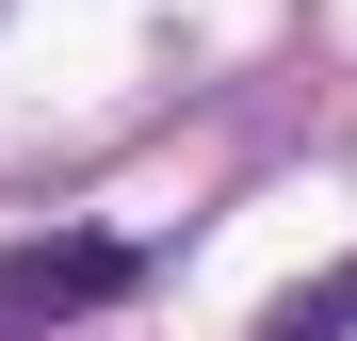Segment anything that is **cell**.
I'll return each mask as SVG.
<instances>
[{"mask_svg":"<svg viewBox=\"0 0 357 341\" xmlns=\"http://www.w3.org/2000/svg\"><path fill=\"white\" fill-rule=\"evenodd\" d=\"M146 276V244L130 227H33V244H0V341H33V325H82V309H114Z\"/></svg>","mask_w":357,"mask_h":341,"instance_id":"6da1fadb","label":"cell"},{"mask_svg":"<svg viewBox=\"0 0 357 341\" xmlns=\"http://www.w3.org/2000/svg\"><path fill=\"white\" fill-rule=\"evenodd\" d=\"M341 325H357V260H341V276H309V293H276V325H260V341H341Z\"/></svg>","mask_w":357,"mask_h":341,"instance_id":"7a4b0ae2","label":"cell"}]
</instances>
